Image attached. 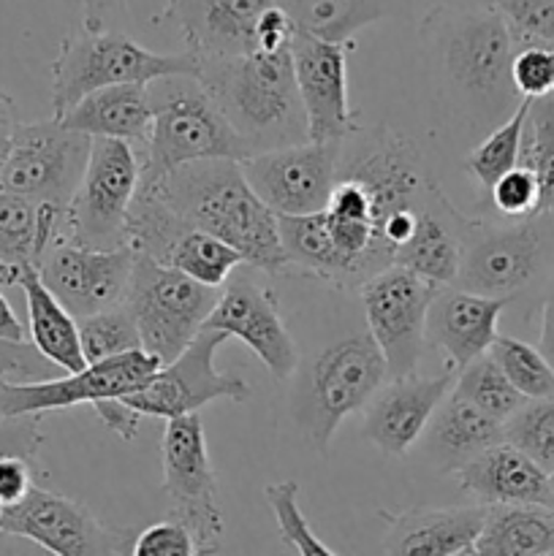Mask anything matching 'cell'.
<instances>
[{"instance_id":"1","label":"cell","mask_w":554,"mask_h":556,"mask_svg":"<svg viewBox=\"0 0 554 556\" xmlns=\"http://www.w3.org/2000/svg\"><path fill=\"white\" fill-rule=\"evenodd\" d=\"M144 190H155L182 220L237 250L250 269L272 277L291 271L277 215L250 188L239 161L188 163Z\"/></svg>"},{"instance_id":"2","label":"cell","mask_w":554,"mask_h":556,"mask_svg":"<svg viewBox=\"0 0 554 556\" xmlns=\"http://www.w3.org/2000/svg\"><path fill=\"white\" fill-rule=\"evenodd\" d=\"M250 155L307 141L291 47L228 60H199V76Z\"/></svg>"},{"instance_id":"3","label":"cell","mask_w":554,"mask_h":556,"mask_svg":"<svg viewBox=\"0 0 554 556\" xmlns=\"http://www.w3.org/2000/svg\"><path fill=\"white\" fill-rule=\"evenodd\" d=\"M152 103V128L147 139L139 185H158L177 168L199 161L250 157L231 125L215 106L196 76H168L147 85Z\"/></svg>"},{"instance_id":"4","label":"cell","mask_w":554,"mask_h":556,"mask_svg":"<svg viewBox=\"0 0 554 556\" xmlns=\"http://www.w3.org/2000/svg\"><path fill=\"white\" fill-rule=\"evenodd\" d=\"M168 76H199V60L190 52L158 54L119 33L79 27L63 38L52 63V119L103 87L152 85Z\"/></svg>"},{"instance_id":"5","label":"cell","mask_w":554,"mask_h":556,"mask_svg":"<svg viewBox=\"0 0 554 556\" xmlns=\"http://www.w3.org/2000/svg\"><path fill=\"white\" fill-rule=\"evenodd\" d=\"M386 383V358L369 334H351L318 353L293 400V418L310 448L326 454L337 427L364 410Z\"/></svg>"},{"instance_id":"6","label":"cell","mask_w":554,"mask_h":556,"mask_svg":"<svg viewBox=\"0 0 554 556\" xmlns=\"http://www.w3.org/2000/svg\"><path fill=\"white\" fill-rule=\"evenodd\" d=\"M424 36L438 49L445 76L462 96L494 109L519 98L511 81L514 38L494 11L440 5L424 20Z\"/></svg>"},{"instance_id":"7","label":"cell","mask_w":554,"mask_h":556,"mask_svg":"<svg viewBox=\"0 0 554 556\" xmlns=\"http://www.w3.org/2000/svg\"><path fill=\"white\" fill-rule=\"evenodd\" d=\"M554 266V215L536 212L511 226L473 220L462 248L456 288L481 296L514 299Z\"/></svg>"},{"instance_id":"8","label":"cell","mask_w":554,"mask_h":556,"mask_svg":"<svg viewBox=\"0 0 554 556\" xmlns=\"http://www.w3.org/2000/svg\"><path fill=\"white\" fill-rule=\"evenodd\" d=\"M217 296L221 288L201 286L182 271L136 255L123 304L134 315L141 351L168 364L199 337L215 309Z\"/></svg>"},{"instance_id":"9","label":"cell","mask_w":554,"mask_h":556,"mask_svg":"<svg viewBox=\"0 0 554 556\" xmlns=\"http://www.w3.org/2000/svg\"><path fill=\"white\" fill-rule=\"evenodd\" d=\"M141 179L139 155L130 144L92 139L85 177L65 212V242L87 250L128 244V215Z\"/></svg>"},{"instance_id":"10","label":"cell","mask_w":554,"mask_h":556,"mask_svg":"<svg viewBox=\"0 0 554 556\" xmlns=\"http://www.w3.org/2000/svg\"><path fill=\"white\" fill-rule=\"evenodd\" d=\"M161 465L163 494L172 503V519L190 532L196 556H217L223 538V514L204 424L196 413L166 421V432L161 440Z\"/></svg>"},{"instance_id":"11","label":"cell","mask_w":554,"mask_h":556,"mask_svg":"<svg viewBox=\"0 0 554 556\" xmlns=\"http://www.w3.org/2000/svg\"><path fill=\"white\" fill-rule=\"evenodd\" d=\"M440 291L402 266H389L358 288L367 334L383 353L389 380L416 375L427 348V315Z\"/></svg>"},{"instance_id":"12","label":"cell","mask_w":554,"mask_h":556,"mask_svg":"<svg viewBox=\"0 0 554 556\" xmlns=\"http://www.w3.org/2000/svg\"><path fill=\"white\" fill-rule=\"evenodd\" d=\"M90 147V136L63 128L58 119L16 125L0 172V188L36 204L68 210L85 177Z\"/></svg>"},{"instance_id":"13","label":"cell","mask_w":554,"mask_h":556,"mask_svg":"<svg viewBox=\"0 0 554 556\" xmlns=\"http://www.w3.org/2000/svg\"><path fill=\"white\" fill-rule=\"evenodd\" d=\"M226 340L228 334L223 331L201 329L199 337L174 362L163 364L144 389L123 396V402L141 418H166V421L193 416L215 400H231L242 405L250 400L248 380L215 367V356Z\"/></svg>"},{"instance_id":"14","label":"cell","mask_w":554,"mask_h":556,"mask_svg":"<svg viewBox=\"0 0 554 556\" xmlns=\"http://www.w3.org/2000/svg\"><path fill=\"white\" fill-rule=\"evenodd\" d=\"M163 364L147 351H130L101 364H87L81 372L60 375L38 383L0 380V418L43 416L74 405H98L103 400H123L144 389Z\"/></svg>"},{"instance_id":"15","label":"cell","mask_w":554,"mask_h":556,"mask_svg":"<svg viewBox=\"0 0 554 556\" xmlns=\"http://www.w3.org/2000/svg\"><path fill=\"white\" fill-rule=\"evenodd\" d=\"M342 141H304L244 157L250 188L277 217L318 215L337 182Z\"/></svg>"},{"instance_id":"16","label":"cell","mask_w":554,"mask_h":556,"mask_svg":"<svg viewBox=\"0 0 554 556\" xmlns=\"http://www.w3.org/2000/svg\"><path fill=\"white\" fill-rule=\"evenodd\" d=\"M0 530L38 543L52 556H130V535L96 519L87 505L33 486L14 508L3 510Z\"/></svg>"},{"instance_id":"17","label":"cell","mask_w":554,"mask_h":556,"mask_svg":"<svg viewBox=\"0 0 554 556\" xmlns=\"http://www.w3.org/2000/svg\"><path fill=\"white\" fill-rule=\"evenodd\" d=\"M136 253L130 244L117 250H87L58 242L38 261V277L76 320L119 307L128 293Z\"/></svg>"},{"instance_id":"18","label":"cell","mask_w":554,"mask_h":556,"mask_svg":"<svg viewBox=\"0 0 554 556\" xmlns=\"http://www.w3.org/2000/svg\"><path fill=\"white\" fill-rule=\"evenodd\" d=\"M351 43L324 41L313 33H293L291 60L299 101L307 117V141H345L362 130L348 103V52Z\"/></svg>"},{"instance_id":"19","label":"cell","mask_w":554,"mask_h":556,"mask_svg":"<svg viewBox=\"0 0 554 556\" xmlns=\"http://www.w3.org/2000/svg\"><path fill=\"white\" fill-rule=\"evenodd\" d=\"M239 269L221 288L204 329L242 340L277 380H288L299 367V351L291 331L282 324L275 291Z\"/></svg>"},{"instance_id":"20","label":"cell","mask_w":554,"mask_h":556,"mask_svg":"<svg viewBox=\"0 0 554 556\" xmlns=\"http://www.w3.org/2000/svg\"><path fill=\"white\" fill-rule=\"evenodd\" d=\"M275 0H166L158 22H174L196 60L259 52V22Z\"/></svg>"},{"instance_id":"21","label":"cell","mask_w":554,"mask_h":556,"mask_svg":"<svg viewBox=\"0 0 554 556\" xmlns=\"http://www.w3.org/2000/svg\"><path fill=\"white\" fill-rule=\"evenodd\" d=\"M456 383L454 369L435 378L389 380L364 407V438L389 456H405L416 440L427 432L440 402Z\"/></svg>"},{"instance_id":"22","label":"cell","mask_w":554,"mask_h":556,"mask_svg":"<svg viewBox=\"0 0 554 556\" xmlns=\"http://www.w3.org/2000/svg\"><path fill=\"white\" fill-rule=\"evenodd\" d=\"M514 299L443 288L427 315V345L445 356V369L462 372L470 362L487 356L500 337L498 320Z\"/></svg>"},{"instance_id":"23","label":"cell","mask_w":554,"mask_h":556,"mask_svg":"<svg viewBox=\"0 0 554 556\" xmlns=\"http://www.w3.org/2000/svg\"><path fill=\"white\" fill-rule=\"evenodd\" d=\"M467 497L492 505H541L554 508V478L511 443H498L454 472Z\"/></svg>"},{"instance_id":"24","label":"cell","mask_w":554,"mask_h":556,"mask_svg":"<svg viewBox=\"0 0 554 556\" xmlns=\"http://www.w3.org/2000/svg\"><path fill=\"white\" fill-rule=\"evenodd\" d=\"M470 226V217L451 206L443 190L438 188L432 199L424 204L413 237L396 250L394 266H402L438 288L456 286L462 269V248H465Z\"/></svg>"},{"instance_id":"25","label":"cell","mask_w":554,"mask_h":556,"mask_svg":"<svg viewBox=\"0 0 554 556\" xmlns=\"http://www.w3.org/2000/svg\"><path fill=\"white\" fill-rule=\"evenodd\" d=\"M380 516L389 527L386 556H451L476 546L487 508H411L405 514Z\"/></svg>"},{"instance_id":"26","label":"cell","mask_w":554,"mask_h":556,"mask_svg":"<svg viewBox=\"0 0 554 556\" xmlns=\"http://www.w3.org/2000/svg\"><path fill=\"white\" fill-rule=\"evenodd\" d=\"M58 123L90 139L125 141L141 157L152 128L150 92H147V85L103 87L81 98Z\"/></svg>"},{"instance_id":"27","label":"cell","mask_w":554,"mask_h":556,"mask_svg":"<svg viewBox=\"0 0 554 556\" xmlns=\"http://www.w3.org/2000/svg\"><path fill=\"white\" fill-rule=\"evenodd\" d=\"M503 440V424L483 416L478 407L451 389L427 427V456L438 470L454 476L459 467Z\"/></svg>"},{"instance_id":"28","label":"cell","mask_w":554,"mask_h":556,"mask_svg":"<svg viewBox=\"0 0 554 556\" xmlns=\"http://www.w3.org/2000/svg\"><path fill=\"white\" fill-rule=\"evenodd\" d=\"M20 288L25 291L27 302V318H30V345L54 364L63 369L65 375L81 372L87 367L85 353H81L79 342V324L74 315L49 293L38 277L36 266H25L20 277Z\"/></svg>"},{"instance_id":"29","label":"cell","mask_w":554,"mask_h":556,"mask_svg":"<svg viewBox=\"0 0 554 556\" xmlns=\"http://www.w3.org/2000/svg\"><path fill=\"white\" fill-rule=\"evenodd\" d=\"M416 0H275L304 33L335 43H351L362 27L411 14Z\"/></svg>"},{"instance_id":"30","label":"cell","mask_w":554,"mask_h":556,"mask_svg":"<svg viewBox=\"0 0 554 556\" xmlns=\"http://www.w3.org/2000/svg\"><path fill=\"white\" fill-rule=\"evenodd\" d=\"M65 212L0 188V258L38 266L43 253L65 239Z\"/></svg>"},{"instance_id":"31","label":"cell","mask_w":554,"mask_h":556,"mask_svg":"<svg viewBox=\"0 0 554 556\" xmlns=\"http://www.w3.org/2000/svg\"><path fill=\"white\" fill-rule=\"evenodd\" d=\"M478 556L554 554V508L541 505H492L476 541Z\"/></svg>"},{"instance_id":"32","label":"cell","mask_w":554,"mask_h":556,"mask_svg":"<svg viewBox=\"0 0 554 556\" xmlns=\"http://www.w3.org/2000/svg\"><path fill=\"white\" fill-rule=\"evenodd\" d=\"M155 264L182 271V275L201 282V286L223 288L228 277H231L239 266H244V261L242 255L234 248H228L226 242H221V239L212 237V233L199 231V228H193L190 223H185V226L174 233V239L166 244V250H163V255Z\"/></svg>"},{"instance_id":"33","label":"cell","mask_w":554,"mask_h":556,"mask_svg":"<svg viewBox=\"0 0 554 556\" xmlns=\"http://www.w3.org/2000/svg\"><path fill=\"white\" fill-rule=\"evenodd\" d=\"M277 226H280L288 269H297L299 275L340 288V255H337L324 212L302 217H277Z\"/></svg>"},{"instance_id":"34","label":"cell","mask_w":554,"mask_h":556,"mask_svg":"<svg viewBox=\"0 0 554 556\" xmlns=\"http://www.w3.org/2000/svg\"><path fill=\"white\" fill-rule=\"evenodd\" d=\"M530 98H521L516 103L514 114L505 119L500 128H494L487 139L478 147H473L465 157V172L481 185L483 190H492V185L500 177L511 172V168L519 166V147H521V134H525L527 114H530Z\"/></svg>"},{"instance_id":"35","label":"cell","mask_w":554,"mask_h":556,"mask_svg":"<svg viewBox=\"0 0 554 556\" xmlns=\"http://www.w3.org/2000/svg\"><path fill=\"white\" fill-rule=\"evenodd\" d=\"M454 391L459 396H465L473 407L489 416L492 421L505 424L514 416L519 407H525V396L511 386V380L505 378L503 369L498 367L492 356H481L476 362L467 364L462 372H456Z\"/></svg>"},{"instance_id":"36","label":"cell","mask_w":554,"mask_h":556,"mask_svg":"<svg viewBox=\"0 0 554 556\" xmlns=\"http://www.w3.org/2000/svg\"><path fill=\"white\" fill-rule=\"evenodd\" d=\"M519 166L541 185V212L554 215V96L530 103L519 147Z\"/></svg>"},{"instance_id":"37","label":"cell","mask_w":554,"mask_h":556,"mask_svg":"<svg viewBox=\"0 0 554 556\" xmlns=\"http://www.w3.org/2000/svg\"><path fill=\"white\" fill-rule=\"evenodd\" d=\"M489 356L498 362V367L503 369L511 386L527 402L554 396V369L549 367V362L538 348L527 345V342L516 340V337L500 334L494 345L489 348Z\"/></svg>"},{"instance_id":"38","label":"cell","mask_w":554,"mask_h":556,"mask_svg":"<svg viewBox=\"0 0 554 556\" xmlns=\"http://www.w3.org/2000/svg\"><path fill=\"white\" fill-rule=\"evenodd\" d=\"M76 324H79V342L87 364H101L123 356V353L141 351L139 329L125 304L103 309V313L81 318Z\"/></svg>"},{"instance_id":"39","label":"cell","mask_w":554,"mask_h":556,"mask_svg":"<svg viewBox=\"0 0 554 556\" xmlns=\"http://www.w3.org/2000/svg\"><path fill=\"white\" fill-rule=\"evenodd\" d=\"M505 443L530 456L554 478V396L530 400L503 424Z\"/></svg>"},{"instance_id":"40","label":"cell","mask_w":554,"mask_h":556,"mask_svg":"<svg viewBox=\"0 0 554 556\" xmlns=\"http://www.w3.org/2000/svg\"><path fill=\"white\" fill-rule=\"evenodd\" d=\"M266 503H269L272 514H275L277 530L288 546L297 548L299 556H337L313 532V527L304 519L302 508H299V483L297 481H280L269 483L264 489Z\"/></svg>"},{"instance_id":"41","label":"cell","mask_w":554,"mask_h":556,"mask_svg":"<svg viewBox=\"0 0 554 556\" xmlns=\"http://www.w3.org/2000/svg\"><path fill=\"white\" fill-rule=\"evenodd\" d=\"M508 25L514 47L543 43L554 49V0H483Z\"/></svg>"},{"instance_id":"42","label":"cell","mask_w":554,"mask_h":556,"mask_svg":"<svg viewBox=\"0 0 554 556\" xmlns=\"http://www.w3.org/2000/svg\"><path fill=\"white\" fill-rule=\"evenodd\" d=\"M514 49L511 81L516 96L530 101L554 96V49L543 43H519Z\"/></svg>"},{"instance_id":"43","label":"cell","mask_w":554,"mask_h":556,"mask_svg":"<svg viewBox=\"0 0 554 556\" xmlns=\"http://www.w3.org/2000/svg\"><path fill=\"white\" fill-rule=\"evenodd\" d=\"M489 199H492L494 210L500 215L511 217V220H521V217L541 212V185H538L536 174L516 166L492 185Z\"/></svg>"},{"instance_id":"44","label":"cell","mask_w":554,"mask_h":556,"mask_svg":"<svg viewBox=\"0 0 554 556\" xmlns=\"http://www.w3.org/2000/svg\"><path fill=\"white\" fill-rule=\"evenodd\" d=\"M60 372L54 364H49L41 353L27 342H5L0 340V378L11 383H38V380H52Z\"/></svg>"},{"instance_id":"45","label":"cell","mask_w":554,"mask_h":556,"mask_svg":"<svg viewBox=\"0 0 554 556\" xmlns=\"http://www.w3.org/2000/svg\"><path fill=\"white\" fill-rule=\"evenodd\" d=\"M130 556H196V543L179 521L168 519L139 532Z\"/></svg>"},{"instance_id":"46","label":"cell","mask_w":554,"mask_h":556,"mask_svg":"<svg viewBox=\"0 0 554 556\" xmlns=\"http://www.w3.org/2000/svg\"><path fill=\"white\" fill-rule=\"evenodd\" d=\"M33 465H36V459H27L20 454L0 456V505H3V510L20 505L36 486L33 483Z\"/></svg>"},{"instance_id":"47","label":"cell","mask_w":554,"mask_h":556,"mask_svg":"<svg viewBox=\"0 0 554 556\" xmlns=\"http://www.w3.org/2000/svg\"><path fill=\"white\" fill-rule=\"evenodd\" d=\"M92 407H96L98 418H101V424L109 429V432H114L119 440H125V443H130V440L136 438L141 416L134 410V407L125 405L123 400H103Z\"/></svg>"},{"instance_id":"48","label":"cell","mask_w":554,"mask_h":556,"mask_svg":"<svg viewBox=\"0 0 554 556\" xmlns=\"http://www.w3.org/2000/svg\"><path fill=\"white\" fill-rule=\"evenodd\" d=\"M81 11V27L92 33L106 30V22L128 5V0H71Z\"/></svg>"},{"instance_id":"49","label":"cell","mask_w":554,"mask_h":556,"mask_svg":"<svg viewBox=\"0 0 554 556\" xmlns=\"http://www.w3.org/2000/svg\"><path fill=\"white\" fill-rule=\"evenodd\" d=\"M25 326L16 318V313L11 309L9 299L3 296V286H0V340L5 342H25Z\"/></svg>"},{"instance_id":"50","label":"cell","mask_w":554,"mask_h":556,"mask_svg":"<svg viewBox=\"0 0 554 556\" xmlns=\"http://www.w3.org/2000/svg\"><path fill=\"white\" fill-rule=\"evenodd\" d=\"M0 556H52L43 552L38 543L27 541L22 535H11V532L0 530Z\"/></svg>"},{"instance_id":"51","label":"cell","mask_w":554,"mask_h":556,"mask_svg":"<svg viewBox=\"0 0 554 556\" xmlns=\"http://www.w3.org/2000/svg\"><path fill=\"white\" fill-rule=\"evenodd\" d=\"M543 358L549 362V367L554 369V304H543V318H541V348Z\"/></svg>"},{"instance_id":"52","label":"cell","mask_w":554,"mask_h":556,"mask_svg":"<svg viewBox=\"0 0 554 556\" xmlns=\"http://www.w3.org/2000/svg\"><path fill=\"white\" fill-rule=\"evenodd\" d=\"M16 106L9 92L0 87V141H9L16 130Z\"/></svg>"},{"instance_id":"53","label":"cell","mask_w":554,"mask_h":556,"mask_svg":"<svg viewBox=\"0 0 554 556\" xmlns=\"http://www.w3.org/2000/svg\"><path fill=\"white\" fill-rule=\"evenodd\" d=\"M9 144H11V139L9 141H0V172H3L5 155H9Z\"/></svg>"},{"instance_id":"54","label":"cell","mask_w":554,"mask_h":556,"mask_svg":"<svg viewBox=\"0 0 554 556\" xmlns=\"http://www.w3.org/2000/svg\"><path fill=\"white\" fill-rule=\"evenodd\" d=\"M451 556H478V554H476V548H465V552H456V554H451Z\"/></svg>"},{"instance_id":"55","label":"cell","mask_w":554,"mask_h":556,"mask_svg":"<svg viewBox=\"0 0 554 556\" xmlns=\"http://www.w3.org/2000/svg\"><path fill=\"white\" fill-rule=\"evenodd\" d=\"M549 304H554V282H552V293H549Z\"/></svg>"},{"instance_id":"56","label":"cell","mask_w":554,"mask_h":556,"mask_svg":"<svg viewBox=\"0 0 554 556\" xmlns=\"http://www.w3.org/2000/svg\"><path fill=\"white\" fill-rule=\"evenodd\" d=\"M546 556H554V554H546Z\"/></svg>"},{"instance_id":"57","label":"cell","mask_w":554,"mask_h":556,"mask_svg":"<svg viewBox=\"0 0 554 556\" xmlns=\"http://www.w3.org/2000/svg\"><path fill=\"white\" fill-rule=\"evenodd\" d=\"M0 380H3V378H0Z\"/></svg>"}]
</instances>
